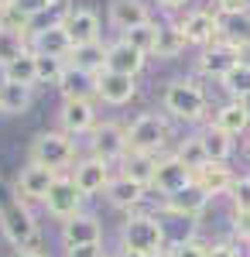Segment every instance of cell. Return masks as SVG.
<instances>
[{
  "instance_id": "7a4b0ae2",
  "label": "cell",
  "mask_w": 250,
  "mask_h": 257,
  "mask_svg": "<svg viewBox=\"0 0 250 257\" xmlns=\"http://www.w3.org/2000/svg\"><path fill=\"white\" fill-rule=\"evenodd\" d=\"M120 250H134L144 257L165 254V226L158 216L148 213H131L120 226Z\"/></svg>"
},
{
  "instance_id": "8992f818",
  "label": "cell",
  "mask_w": 250,
  "mask_h": 257,
  "mask_svg": "<svg viewBox=\"0 0 250 257\" xmlns=\"http://www.w3.org/2000/svg\"><path fill=\"white\" fill-rule=\"evenodd\" d=\"M89 155L99 158V161H106V165L123 161L127 158V127L116 123V120H103V123H96L93 134H89Z\"/></svg>"
},
{
  "instance_id": "d6986e66",
  "label": "cell",
  "mask_w": 250,
  "mask_h": 257,
  "mask_svg": "<svg viewBox=\"0 0 250 257\" xmlns=\"http://www.w3.org/2000/svg\"><path fill=\"white\" fill-rule=\"evenodd\" d=\"M106 18H110V24L123 35V31H131L137 24H148V21H151V11H148L144 0H110Z\"/></svg>"
},
{
  "instance_id": "1f68e13d",
  "label": "cell",
  "mask_w": 250,
  "mask_h": 257,
  "mask_svg": "<svg viewBox=\"0 0 250 257\" xmlns=\"http://www.w3.org/2000/svg\"><path fill=\"white\" fill-rule=\"evenodd\" d=\"M172 155L182 161V165H185L192 175L199 172V168H202V165H209V158H206V148H202V138H199V134L185 138V141H182V144H178V148L172 151Z\"/></svg>"
},
{
  "instance_id": "44dd1931",
  "label": "cell",
  "mask_w": 250,
  "mask_h": 257,
  "mask_svg": "<svg viewBox=\"0 0 250 257\" xmlns=\"http://www.w3.org/2000/svg\"><path fill=\"white\" fill-rule=\"evenodd\" d=\"M212 127L223 131V134H230V138H240V134L250 127V106L240 103V99L223 103V106L216 110V117H212Z\"/></svg>"
},
{
  "instance_id": "8d00e7d4",
  "label": "cell",
  "mask_w": 250,
  "mask_h": 257,
  "mask_svg": "<svg viewBox=\"0 0 250 257\" xmlns=\"http://www.w3.org/2000/svg\"><path fill=\"white\" fill-rule=\"evenodd\" d=\"M35 65H38V82H48V86H58L69 69L62 59H48V55H35Z\"/></svg>"
},
{
  "instance_id": "816d5d0a",
  "label": "cell",
  "mask_w": 250,
  "mask_h": 257,
  "mask_svg": "<svg viewBox=\"0 0 250 257\" xmlns=\"http://www.w3.org/2000/svg\"><path fill=\"white\" fill-rule=\"evenodd\" d=\"M0 11H4V7H0Z\"/></svg>"
},
{
  "instance_id": "52a82bcc",
  "label": "cell",
  "mask_w": 250,
  "mask_h": 257,
  "mask_svg": "<svg viewBox=\"0 0 250 257\" xmlns=\"http://www.w3.org/2000/svg\"><path fill=\"white\" fill-rule=\"evenodd\" d=\"M82 202H86V196L76 189V182L69 175H58L55 185H52L48 196H45V209H48V216H55L58 223H69L72 216L82 213Z\"/></svg>"
},
{
  "instance_id": "7402d4cb",
  "label": "cell",
  "mask_w": 250,
  "mask_h": 257,
  "mask_svg": "<svg viewBox=\"0 0 250 257\" xmlns=\"http://www.w3.org/2000/svg\"><path fill=\"white\" fill-rule=\"evenodd\" d=\"M233 182H236V175H233L226 165H219V161H209V165H202L199 172H195V185L206 192V196H226L233 189Z\"/></svg>"
},
{
  "instance_id": "d590c367",
  "label": "cell",
  "mask_w": 250,
  "mask_h": 257,
  "mask_svg": "<svg viewBox=\"0 0 250 257\" xmlns=\"http://www.w3.org/2000/svg\"><path fill=\"white\" fill-rule=\"evenodd\" d=\"M24 52H28V38L0 28V69H7V65H11L14 59H21Z\"/></svg>"
},
{
  "instance_id": "ee69618b",
  "label": "cell",
  "mask_w": 250,
  "mask_h": 257,
  "mask_svg": "<svg viewBox=\"0 0 250 257\" xmlns=\"http://www.w3.org/2000/svg\"><path fill=\"white\" fill-rule=\"evenodd\" d=\"M206 257H243L233 243H209V250H206Z\"/></svg>"
},
{
  "instance_id": "ffe728a7",
  "label": "cell",
  "mask_w": 250,
  "mask_h": 257,
  "mask_svg": "<svg viewBox=\"0 0 250 257\" xmlns=\"http://www.w3.org/2000/svg\"><path fill=\"white\" fill-rule=\"evenodd\" d=\"M103 69L106 72H120V76H134L144 69V55L134 52L127 41H110L106 45V62H103Z\"/></svg>"
},
{
  "instance_id": "603a6c76",
  "label": "cell",
  "mask_w": 250,
  "mask_h": 257,
  "mask_svg": "<svg viewBox=\"0 0 250 257\" xmlns=\"http://www.w3.org/2000/svg\"><path fill=\"white\" fill-rule=\"evenodd\" d=\"M144 196H148V185H141L127 175H113V182L106 185V199L116 209H134V206L144 202Z\"/></svg>"
},
{
  "instance_id": "cb8c5ba5",
  "label": "cell",
  "mask_w": 250,
  "mask_h": 257,
  "mask_svg": "<svg viewBox=\"0 0 250 257\" xmlns=\"http://www.w3.org/2000/svg\"><path fill=\"white\" fill-rule=\"evenodd\" d=\"M31 103H35V89H31V86H18V82L0 79V113H4V117H21V113H28Z\"/></svg>"
},
{
  "instance_id": "d4e9b609",
  "label": "cell",
  "mask_w": 250,
  "mask_h": 257,
  "mask_svg": "<svg viewBox=\"0 0 250 257\" xmlns=\"http://www.w3.org/2000/svg\"><path fill=\"white\" fill-rule=\"evenodd\" d=\"M219 41H226L233 48H247L250 45V7L236 14H219Z\"/></svg>"
},
{
  "instance_id": "8fae6325",
  "label": "cell",
  "mask_w": 250,
  "mask_h": 257,
  "mask_svg": "<svg viewBox=\"0 0 250 257\" xmlns=\"http://www.w3.org/2000/svg\"><path fill=\"white\" fill-rule=\"evenodd\" d=\"M69 178L76 182L79 192L89 199V196H96V192H106V185L113 182V168H110L106 161H99V158L89 155V158L76 161V168L69 172Z\"/></svg>"
},
{
  "instance_id": "f1b7e54d",
  "label": "cell",
  "mask_w": 250,
  "mask_h": 257,
  "mask_svg": "<svg viewBox=\"0 0 250 257\" xmlns=\"http://www.w3.org/2000/svg\"><path fill=\"white\" fill-rule=\"evenodd\" d=\"M185 48H189V41H185V31L178 24H161L158 28V45H154L158 59H178Z\"/></svg>"
},
{
  "instance_id": "4316f807",
  "label": "cell",
  "mask_w": 250,
  "mask_h": 257,
  "mask_svg": "<svg viewBox=\"0 0 250 257\" xmlns=\"http://www.w3.org/2000/svg\"><path fill=\"white\" fill-rule=\"evenodd\" d=\"M58 89H62V99H96V76H86L79 69H65Z\"/></svg>"
},
{
  "instance_id": "484cf974",
  "label": "cell",
  "mask_w": 250,
  "mask_h": 257,
  "mask_svg": "<svg viewBox=\"0 0 250 257\" xmlns=\"http://www.w3.org/2000/svg\"><path fill=\"white\" fill-rule=\"evenodd\" d=\"M103 62H106V45L96 41V45H79V48H72L65 65L86 72V76H96V72H103Z\"/></svg>"
},
{
  "instance_id": "3957f363",
  "label": "cell",
  "mask_w": 250,
  "mask_h": 257,
  "mask_svg": "<svg viewBox=\"0 0 250 257\" xmlns=\"http://www.w3.org/2000/svg\"><path fill=\"white\" fill-rule=\"evenodd\" d=\"M165 110L172 113L175 120H185V123H195V120L206 117V110H209V99L202 93V86L192 79H172L165 86Z\"/></svg>"
},
{
  "instance_id": "74e56055",
  "label": "cell",
  "mask_w": 250,
  "mask_h": 257,
  "mask_svg": "<svg viewBox=\"0 0 250 257\" xmlns=\"http://www.w3.org/2000/svg\"><path fill=\"white\" fill-rule=\"evenodd\" d=\"M206 250H209V243L185 237V240H175L172 247H165V257H206Z\"/></svg>"
},
{
  "instance_id": "e575fe53",
  "label": "cell",
  "mask_w": 250,
  "mask_h": 257,
  "mask_svg": "<svg viewBox=\"0 0 250 257\" xmlns=\"http://www.w3.org/2000/svg\"><path fill=\"white\" fill-rule=\"evenodd\" d=\"M31 21H35V18L24 14V11L14 7V4H7V7L0 11V28H4V31H14V35H24V38H31V31H35Z\"/></svg>"
},
{
  "instance_id": "7bdbcfd3",
  "label": "cell",
  "mask_w": 250,
  "mask_h": 257,
  "mask_svg": "<svg viewBox=\"0 0 250 257\" xmlns=\"http://www.w3.org/2000/svg\"><path fill=\"white\" fill-rule=\"evenodd\" d=\"M65 257H106V254H103V243H96V247H65Z\"/></svg>"
},
{
  "instance_id": "60d3db41",
  "label": "cell",
  "mask_w": 250,
  "mask_h": 257,
  "mask_svg": "<svg viewBox=\"0 0 250 257\" xmlns=\"http://www.w3.org/2000/svg\"><path fill=\"white\" fill-rule=\"evenodd\" d=\"M11 4H14V7H21L24 14H31V18H35V14H41V11H48V7H52L48 0H11Z\"/></svg>"
},
{
  "instance_id": "681fc988",
  "label": "cell",
  "mask_w": 250,
  "mask_h": 257,
  "mask_svg": "<svg viewBox=\"0 0 250 257\" xmlns=\"http://www.w3.org/2000/svg\"><path fill=\"white\" fill-rule=\"evenodd\" d=\"M247 158H250V141H247Z\"/></svg>"
},
{
  "instance_id": "7dc6e473",
  "label": "cell",
  "mask_w": 250,
  "mask_h": 257,
  "mask_svg": "<svg viewBox=\"0 0 250 257\" xmlns=\"http://www.w3.org/2000/svg\"><path fill=\"white\" fill-rule=\"evenodd\" d=\"M120 257H144V254H134V250H120Z\"/></svg>"
},
{
  "instance_id": "836d02e7",
  "label": "cell",
  "mask_w": 250,
  "mask_h": 257,
  "mask_svg": "<svg viewBox=\"0 0 250 257\" xmlns=\"http://www.w3.org/2000/svg\"><path fill=\"white\" fill-rule=\"evenodd\" d=\"M154 161H158V158H148V155H127V158H123V172H120V175L134 178V182H141V185H148V189H151Z\"/></svg>"
},
{
  "instance_id": "6da1fadb",
  "label": "cell",
  "mask_w": 250,
  "mask_h": 257,
  "mask_svg": "<svg viewBox=\"0 0 250 257\" xmlns=\"http://www.w3.org/2000/svg\"><path fill=\"white\" fill-rule=\"evenodd\" d=\"M172 141V123L165 113H141L127 123V155H148L161 158V151Z\"/></svg>"
},
{
  "instance_id": "83f0119b",
  "label": "cell",
  "mask_w": 250,
  "mask_h": 257,
  "mask_svg": "<svg viewBox=\"0 0 250 257\" xmlns=\"http://www.w3.org/2000/svg\"><path fill=\"white\" fill-rule=\"evenodd\" d=\"M0 79H7V82H18V86H38V65H35V52L28 48L21 59H14L7 69H0Z\"/></svg>"
},
{
  "instance_id": "277c9868",
  "label": "cell",
  "mask_w": 250,
  "mask_h": 257,
  "mask_svg": "<svg viewBox=\"0 0 250 257\" xmlns=\"http://www.w3.org/2000/svg\"><path fill=\"white\" fill-rule=\"evenodd\" d=\"M31 161L52 168L58 175H65V168L76 165V138H69L62 131H45L31 144Z\"/></svg>"
},
{
  "instance_id": "4dcf8cb0",
  "label": "cell",
  "mask_w": 250,
  "mask_h": 257,
  "mask_svg": "<svg viewBox=\"0 0 250 257\" xmlns=\"http://www.w3.org/2000/svg\"><path fill=\"white\" fill-rule=\"evenodd\" d=\"M202 148H206V158L209 161H219V165H226V158L233 155V138L230 134H223V131H216V127H206L202 134Z\"/></svg>"
},
{
  "instance_id": "f546056e",
  "label": "cell",
  "mask_w": 250,
  "mask_h": 257,
  "mask_svg": "<svg viewBox=\"0 0 250 257\" xmlns=\"http://www.w3.org/2000/svg\"><path fill=\"white\" fill-rule=\"evenodd\" d=\"M158 21H148V24H137V28H131V31H123L120 35V41H127L134 52H141L144 59L148 55H154V45H158Z\"/></svg>"
},
{
  "instance_id": "c3c4849f",
  "label": "cell",
  "mask_w": 250,
  "mask_h": 257,
  "mask_svg": "<svg viewBox=\"0 0 250 257\" xmlns=\"http://www.w3.org/2000/svg\"><path fill=\"white\" fill-rule=\"evenodd\" d=\"M7 4H11V0H0V7H7Z\"/></svg>"
},
{
  "instance_id": "f907efd6",
  "label": "cell",
  "mask_w": 250,
  "mask_h": 257,
  "mask_svg": "<svg viewBox=\"0 0 250 257\" xmlns=\"http://www.w3.org/2000/svg\"><path fill=\"white\" fill-rule=\"evenodd\" d=\"M48 4H52V7H55V4H58V0H48Z\"/></svg>"
},
{
  "instance_id": "ab89813d",
  "label": "cell",
  "mask_w": 250,
  "mask_h": 257,
  "mask_svg": "<svg viewBox=\"0 0 250 257\" xmlns=\"http://www.w3.org/2000/svg\"><path fill=\"white\" fill-rule=\"evenodd\" d=\"M233 237L250 243V213H233Z\"/></svg>"
},
{
  "instance_id": "ac0fdd59",
  "label": "cell",
  "mask_w": 250,
  "mask_h": 257,
  "mask_svg": "<svg viewBox=\"0 0 250 257\" xmlns=\"http://www.w3.org/2000/svg\"><path fill=\"white\" fill-rule=\"evenodd\" d=\"M206 206H209V196H206L195 182H192V185H185L182 192L161 199V209H165V213H172V216H178V219L202 216V213H206Z\"/></svg>"
},
{
  "instance_id": "5bb4252c",
  "label": "cell",
  "mask_w": 250,
  "mask_h": 257,
  "mask_svg": "<svg viewBox=\"0 0 250 257\" xmlns=\"http://www.w3.org/2000/svg\"><path fill=\"white\" fill-rule=\"evenodd\" d=\"M62 28L72 41V48L79 45H96L99 41V14L89 11V7H72L65 18H62Z\"/></svg>"
},
{
  "instance_id": "f6af8a7d",
  "label": "cell",
  "mask_w": 250,
  "mask_h": 257,
  "mask_svg": "<svg viewBox=\"0 0 250 257\" xmlns=\"http://www.w3.org/2000/svg\"><path fill=\"white\" fill-rule=\"evenodd\" d=\"M154 4H158L161 11H182V7H185L189 0H154Z\"/></svg>"
},
{
  "instance_id": "e0dca14e",
  "label": "cell",
  "mask_w": 250,
  "mask_h": 257,
  "mask_svg": "<svg viewBox=\"0 0 250 257\" xmlns=\"http://www.w3.org/2000/svg\"><path fill=\"white\" fill-rule=\"evenodd\" d=\"M137 96V79L134 76H120V72H96V99L110 106H123Z\"/></svg>"
},
{
  "instance_id": "d6a6232c",
  "label": "cell",
  "mask_w": 250,
  "mask_h": 257,
  "mask_svg": "<svg viewBox=\"0 0 250 257\" xmlns=\"http://www.w3.org/2000/svg\"><path fill=\"white\" fill-rule=\"evenodd\" d=\"M219 86L230 93L233 99H240V103H247L250 99V65H243V62H236L230 72L219 79Z\"/></svg>"
},
{
  "instance_id": "5b68a950",
  "label": "cell",
  "mask_w": 250,
  "mask_h": 257,
  "mask_svg": "<svg viewBox=\"0 0 250 257\" xmlns=\"http://www.w3.org/2000/svg\"><path fill=\"white\" fill-rule=\"evenodd\" d=\"M0 230H4V237L11 240L18 250H31L35 240H38V223L31 216L28 202H21V199L0 202Z\"/></svg>"
},
{
  "instance_id": "b9f144b4",
  "label": "cell",
  "mask_w": 250,
  "mask_h": 257,
  "mask_svg": "<svg viewBox=\"0 0 250 257\" xmlns=\"http://www.w3.org/2000/svg\"><path fill=\"white\" fill-rule=\"evenodd\" d=\"M250 0H216V14H236V11H247Z\"/></svg>"
},
{
  "instance_id": "ba28073f",
  "label": "cell",
  "mask_w": 250,
  "mask_h": 257,
  "mask_svg": "<svg viewBox=\"0 0 250 257\" xmlns=\"http://www.w3.org/2000/svg\"><path fill=\"white\" fill-rule=\"evenodd\" d=\"M96 106L93 99H62L58 106V131L69 134V138H79V134H93L96 127Z\"/></svg>"
},
{
  "instance_id": "7c38bea8",
  "label": "cell",
  "mask_w": 250,
  "mask_h": 257,
  "mask_svg": "<svg viewBox=\"0 0 250 257\" xmlns=\"http://www.w3.org/2000/svg\"><path fill=\"white\" fill-rule=\"evenodd\" d=\"M28 48L35 52V55H48V59H69V52H72V41L65 35V28H62V21L55 24H45V28H35L31 31V38H28Z\"/></svg>"
},
{
  "instance_id": "9a60e30c",
  "label": "cell",
  "mask_w": 250,
  "mask_h": 257,
  "mask_svg": "<svg viewBox=\"0 0 250 257\" xmlns=\"http://www.w3.org/2000/svg\"><path fill=\"white\" fill-rule=\"evenodd\" d=\"M178 28L185 31V41L199 45V48L219 41V14L216 11H189L185 18L178 21Z\"/></svg>"
},
{
  "instance_id": "bcb514c9",
  "label": "cell",
  "mask_w": 250,
  "mask_h": 257,
  "mask_svg": "<svg viewBox=\"0 0 250 257\" xmlns=\"http://www.w3.org/2000/svg\"><path fill=\"white\" fill-rule=\"evenodd\" d=\"M18 257H48V254H45V250H38V247H31V250H21Z\"/></svg>"
},
{
  "instance_id": "f35d334b",
  "label": "cell",
  "mask_w": 250,
  "mask_h": 257,
  "mask_svg": "<svg viewBox=\"0 0 250 257\" xmlns=\"http://www.w3.org/2000/svg\"><path fill=\"white\" fill-rule=\"evenodd\" d=\"M230 199H233V213H250V175H236Z\"/></svg>"
},
{
  "instance_id": "4fadbf2b",
  "label": "cell",
  "mask_w": 250,
  "mask_h": 257,
  "mask_svg": "<svg viewBox=\"0 0 250 257\" xmlns=\"http://www.w3.org/2000/svg\"><path fill=\"white\" fill-rule=\"evenodd\" d=\"M236 62H240V48H233L226 41H212V45H206V48L199 52L195 69H199L206 79H223Z\"/></svg>"
},
{
  "instance_id": "30bf717a",
  "label": "cell",
  "mask_w": 250,
  "mask_h": 257,
  "mask_svg": "<svg viewBox=\"0 0 250 257\" xmlns=\"http://www.w3.org/2000/svg\"><path fill=\"white\" fill-rule=\"evenodd\" d=\"M192 182H195V175L178 158H175V155H161V158L154 161L151 189H158V192H161V199L182 192V189H185V185H192Z\"/></svg>"
},
{
  "instance_id": "2e32d148",
  "label": "cell",
  "mask_w": 250,
  "mask_h": 257,
  "mask_svg": "<svg viewBox=\"0 0 250 257\" xmlns=\"http://www.w3.org/2000/svg\"><path fill=\"white\" fill-rule=\"evenodd\" d=\"M62 243L65 247H96L103 243V223L93 213H79L69 223H62Z\"/></svg>"
},
{
  "instance_id": "9c48e42d",
  "label": "cell",
  "mask_w": 250,
  "mask_h": 257,
  "mask_svg": "<svg viewBox=\"0 0 250 257\" xmlns=\"http://www.w3.org/2000/svg\"><path fill=\"white\" fill-rule=\"evenodd\" d=\"M55 178H58V172L45 168V165H35V161H28V165L21 168L18 182H14V192H18L21 202H45L48 189L55 185Z\"/></svg>"
}]
</instances>
